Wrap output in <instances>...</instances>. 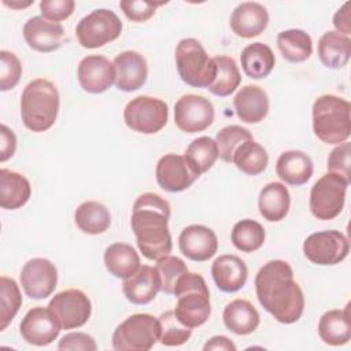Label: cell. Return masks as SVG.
<instances>
[{
	"label": "cell",
	"mask_w": 351,
	"mask_h": 351,
	"mask_svg": "<svg viewBox=\"0 0 351 351\" xmlns=\"http://www.w3.org/2000/svg\"><path fill=\"white\" fill-rule=\"evenodd\" d=\"M261 306L281 324L296 322L304 310V296L293 278V270L281 259L265 263L255 277Z\"/></svg>",
	"instance_id": "1"
},
{
	"label": "cell",
	"mask_w": 351,
	"mask_h": 351,
	"mask_svg": "<svg viewBox=\"0 0 351 351\" xmlns=\"http://www.w3.org/2000/svg\"><path fill=\"white\" fill-rule=\"evenodd\" d=\"M169 218L170 204L158 193L145 192L136 199L130 225L138 250L147 259L158 261L171 252Z\"/></svg>",
	"instance_id": "2"
},
{
	"label": "cell",
	"mask_w": 351,
	"mask_h": 351,
	"mask_svg": "<svg viewBox=\"0 0 351 351\" xmlns=\"http://www.w3.org/2000/svg\"><path fill=\"white\" fill-rule=\"evenodd\" d=\"M59 112L58 88L45 78L30 81L21 95V118L23 125L36 133L52 128Z\"/></svg>",
	"instance_id": "3"
},
{
	"label": "cell",
	"mask_w": 351,
	"mask_h": 351,
	"mask_svg": "<svg viewBox=\"0 0 351 351\" xmlns=\"http://www.w3.org/2000/svg\"><path fill=\"white\" fill-rule=\"evenodd\" d=\"M351 104L335 95H322L313 104L314 134L326 144H340L351 134Z\"/></svg>",
	"instance_id": "4"
},
{
	"label": "cell",
	"mask_w": 351,
	"mask_h": 351,
	"mask_svg": "<svg viewBox=\"0 0 351 351\" xmlns=\"http://www.w3.org/2000/svg\"><path fill=\"white\" fill-rule=\"evenodd\" d=\"M173 295L177 298L174 313L184 325L193 329L208 319L211 314L210 292L200 274L189 271L182 274L176 284Z\"/></svg>",
	"instance_id": "5"
},
{
	"label": "cell",
	"mask_w": 351,
	"mask_h": 351,
	"mask_svg": "<svg viewBox=\"0 0 351 351\" xmlns=\"http://www.w3.org/2000/svg\"><path fill=\"white\" fill-rule=\"evenodd\" d=\"M176 66L181 80L193 88H208L217 73L214 59L207 55L200 41L191 37L177 44Z\"/></svg>",
	"instance_id": "6"
},
{
	"label": "cell",
	"mask_w": 351,
	"mask_h": 351,
	"mask_svg": "<svg viewBox=\"0 0 351 351\" xmlns=\"http://www.w3.org/2000/svg\"><path fill=\"white\" fill-rule=\"evenodd\" d=\"M159 319L151 314H133L112 333V347L119 351H148L159 341Z\"/></svg>",
	"instance_id": "7"
},
{
	"label": "cell",
	"mask_w": 351,
	"mask_h": 351,
	"mask_svg": "<svg viewBox=\"0 0 351 351\" xmlns=\"http://www.w3.org/2000/svg\"><path fill=\"white\" fill-rule=\"evenodd\" d=\"M348 185L350 182L339 174L329 171L324 174L310 191V210L313 215L322 221L336 218L344 207Z\"/></svg>",
	"instance_id": "8"
},
{
	"label": "cell",
	"mask_w": 351,
	"mask_h": 351,
	"mask_svg": "<svg viewBox=\"0 0 351 351\" xmlns=\"http://www.w3.org/2000/svg\"><path fill=\"white\" fill-rule=\"evenodd\" d=\"M169 118L167 104L151 96L132 99L123 110V121L129 129L143 134H155L162 130Z\"/></svg>",
	"instance_id": "9"
},
{
	"label": "cell",
	"mask_w": 351,
	"mask_h": 351,
	"mask_svg": "<svg viewBox=\"0 0 351 351\" xmlns=\"http://www.w3.org/2000/svg\"><path fill=\"white\" fill-rule=\"evenodd\" d=\"M122 22L118 15L107 8L93 10L84 16L75 27V36L81 47L99 48L119 37Z\"/></svg>",
	"instance_id": "10"
},
{
	"label": "cell",
	"mask_w": 351,
	"mask_h": 351,
	"mask_svg": "<svg viewBox=\"0 0 351 351\" xmlns=\"http://www.w3.org/2000/svg\"><path fill=\"white\" fill-rule=\"evenodd\" d=\"M348 251V240L339 230H322L313 233L303 243L304 256L310 262L321 266L340 263L347 258Z\"/></svg>",
	"instance_id": "11"
},
{
	"label": "cell",
	"mask_w": 351,
	"mask_h": 351,
	"mask_svg": "<svg viewBox=\"0 0 351 351\" xmlns=\"http://www.w3.org/2000/svg\"><path fill=\"white\" fill-rule=\"evenodd\" d=\"M213 103L200 95L188 93L174 104V122L185 133L206 130L214 122Z\"/></svg>",
	"instance_id": "12"
},
{
	"label": "cell",
	"mask_w": 351,
	"mask_h": 351,
	"mask_svg": "<svg viewBox=\"0 0 351 351\" xmlns=\"http://www.w3.org/2000/svg\"><path fill=\"white\" fill-rule=\"evenodd\" d=\"M48 307L56 315L62 329H75L88 322L92 314L89 298L80 289H66L56 293Z\"/></svg>",
	"instance_id": "13"
},
{
	"label": "cell",
	"mask_w": 351,
	"mask_h": 351,
	"mask_svg": "<svg viewBox=\"0 0 351 351\" xmlns=\"http://www.w3.org/2000/svg\"><path fill=\"white\" fill-rule=\"evenodd\" d=\"M25 293L32 299H45L58 284V270L47 258H33L27 261L19 274Z\"/></svg>",
	"instance_id": "14"
},
{
	"label": "cell",
	"mask_w": 351,
	"mask_h": 351,
	"mask_svg": "<svg viewBox=\"0 0 351 351\" xmlns=\"http://www.w3.org/2000/svg\"><path fill=\"white\" fill-rule=\"evenodd\" d=\"M60 324L52 310L48 307H33L22 318L19 330L23 340L33 346H48L60 333Z\"/></svg>",
	"instance_id": "15"
},
{
	"label": "cell",
	"mask_w": 351,
	"mask_h": 351,
	"mask_svg": "<svg viewBox=\"0 0 351 351\" xmlns=\"http://www.w3.org/2000/svg\"><path fill=\"white\" fill-rule=\"evenodd\" d=\"M155 177L162 189L167 192H181L188 189L200 176L185 156L167 154L158 160Z\"/></svg>",
	"instance_id": "16"
},
{
	"label": "cell",
	"mask_w": 351,
	"mask_h": 351,
	"mask_svg": "<svg viewBox=\"0 0 351 351\" xmlns=\"http://www.w3.org/2000/svg\"><path fill=\"white\" fill-rule=\"evenodd\" d=\"M81 88L88 93H103L115 82L114 64L101 55L85 56L77 69Z\"/></svg>",
	"instance_id": "17"
},
{
	"label": "cell",
	"mask_w": 351,
	"mask_h": 351,
	"mask_svg": "<svg viewBox=\"0 0 351 351\" xmlns=\"http://www.w3.org/2000/svg\"><path fill=\"white\" fill-rule=\"evenodd\" d=\"M182 255L195 262H204L213 258L218 250V239L213 229L204 225H189L182 229L178 237Z\"/></svg>",
	"instance_id": "18"
},
{
	"label": "cell",
	"mask_w": 351,
	"mask_h": 351,
	"mask_svg": "<svg viewBox=\"0 0 351 351\" xmlns=\"http://www.w3.org/2000/svg\"><path fill=\"white\" fill-rule=\"evenodd\" d=\"M115 86L123 92L140 89L148 77V66L145 58L136 51H125L115 56Z\"/></svg>",
	"instance_id": "19"
},
{
	"label": "cell",
	"mask_w": 351,
	"mask_h": 351,
	"mask_svg": "<svg viewBox=\"0 0 351 351\" xmlns=\"http://www.w3.org/2000/svg\"><path fill=\"white\" fill-rule=\"evenodd\" d=\"M26 44L38 52L56 51L64 38V29L60 23L51 22L44 16H32L23 26Z\"/></svg>",
	"instance_id": "20"
},
{
	"label": "cell",
	"mask_w": 351,
	"mask_h": 351,
	"mask_svg": "<svg viewBox=\"0 0 351 351\" xmlns=\"http://www.w3.org/2000/svg\"><path fill=\"white\" fill-rule=\"evenodd\" d=\"M269 23L267 10L255 1H245L239 4L230 15V29L243 38H252L259 36Z\"/></svg>",
	"instance_id": "21"
},
{
	"label": "cell",
	"mask_w": 351,
	"mask_h": 351,
	"mask_svg": "<svg viewBox=\"0 0 351 351\" xmlns=\"http://www.w3.org/2000/svg\"><path fill=\"white\" fill-rule=\"evenodd\" d=\"M123 295L133 304H147L152 302L160 291V277L155 267L143 265L122 284Z\"/></svg>",
	"instance_id": "22"
},
{
	"label": "cell",
	"mask_w": 351,
	"mask_h": 351,
	"mask_svg": "<svg viewBox=\"0 0 351 351\" xmlns=\"http://www.w3.org/2000/svg\"><path fill=\"white\" fill-rule=\"evenodd\" d=\"M211 274L219 291L237 292L247 282L248 269L239 256L221 255L213 262Z\"/></svg>",
	"instance_id": "23"
},
{
	"label": "cell",
	"mask_w": 351,
	"mask_h": 351,
	"mask_svg": "<svg viewBox=\"0 0 351 351\" xmlns=\"http://www.w3.org/2000/svg\"><path fill=\"white\" fill-rule=\"evenodd\" d=\"M234 111L240 121L245 123H258L269 112L267 93L256 85L243 86L233 99Z\"/></svg>",
	"instance_id": "24"
},
{
	"label": "cell",
	"mask_w": 351,
	"mask_h": 351,
	"mask_svg": "<svg viewBox=\"0 0 351 351\" xmlns=\"http://www.w3.org/2000/svg\"><path fill=\"white\" fill-rule=\"evenodd\" d=\"M314 171L311 158L303 151H285L276 163V173L285 184L300 186L306 184Z\"/></svg>",
	"instance_id": "25"
},
{
	"label": "cell",
	"mask_w": 351,
	"mask_h": 351,
	"mask_svg": "<svg viewBox=\"0 0 351 351\" xmlns=\"http://www.w3.org/2000/svg\"><path fill=\"white\" fill-rule=\"evenodd\" d=\"M318 335L321 340L329 346H344L351 339L350 325V306L339 310H329L324 313L318 322Z\"/></svg>",
	"instance_id": "26"
},
{
	"label": "cell",
	"mask_w": 351,
	"mask_h": 351,
	"mask_svg": "<svg viewBox=\"0 0 351 351\" xmlns=\"http://www.w3.org/2000/svg\"><path fill=\"white\" fill-rule=\"evenodd\" d=\"M32 195L29 180L8 169L0 170V206L4 210H16L25 206Z\"/></svg>",
	"instance_id": "27"
},
{
	"label": "cell",
	"mask_w": 351,
	"mask_h": 351,
	"mask_svg": "<svg viewBox=\"0 0 351 351\" xmlns=\"http://www.w3.org/2000/svg\"><path fill=\"white\" fill-rule=\"evenodd\" d=\"M289 206L291 195L284 184L269 182L262 188L258 197V207L265 219L270 222L284 219L289 211Z\"/></svg>",
	"instance_id": "28"
},
{
	"label": "cell",
	"mask_w": 351,
	"mask_h": 351,
	"mask_svg": "<svg viewBox=\"0 0 351 351\" xmlns=\"http://www.w3.org/2000/svg\"><path fill=\"white\" fill-rule=\"evenodd\" d=\"M318 56L328 69L344 67L351 56V40L335 30L325 32L318 40Z\"/></svg>",
	"instance_id": "29"
},
{
	"label": "cell",
	"mask_w": 351,
	"mask_h": 351,
	"mask_svg": "<svg viewBox=\"0 0 351 351\" xmlns=\"http://www.w3.org/2000/svg\"><path fill=\"white\" fill-rule=\"evenodd\" d=\"M225 326L236 335H250L259 325V314L256 308L244 299H234L226 304L223 314Z\"/></svg>",
	"instance_id": "30"
},
{
	"label": "cell",
	"mask_w": 351,
	"mask_h": 351,
	"mask_svg": "<svg viewBox=\"0 0 351 351\" xmlns=\"http://www.w3.org/2000/svg\"><path fill=\"white\" fill-rule=\"evenodd\" d=\"M104 265L110 274L126 280L138 270L140 256L130 244L114 243L104 251Z\"/></svg>",
	"instance_id": "31"
},
{
	"label": "cell",
	"mask_w": 351,
	"mask_h": 351,
	"mask_svg": "<svg viewBox=\"0 0 351 351\" xmlns=\"http://www.w3.org/2000/svg\"><path fill=\"white\" fill-rule=\"evenodd\" d=\"M240 62L244 73L250 78L261 80L271 73L276 58L269 45L263 43H252L241 51Z\"/></svg>",
	"instance_id": "32"
},
{
	"label": "cell",
	"mask_w": 351,
	"mask_h": 351,
	"mask_svg": "<svg viewBox=\"0 0 351 351\" xmlns=\"http://www.w3.org/2000/svg\"><path fill=\"white\" fill-rule=\"evenodd\" d=\"M75 225L88 234L104 233L111 225V215L107 207L96 200L81 203L74 213Z\"/></svg>",
	"instance_id": "33"
},
{
	"label": "cell",
	"mask_w": 351,
	"mask_h": 351,
	"mask_svg": "<svg viewBox=\"0 0 351 351\" xmlns=\"http://www.w3.org/2000/svg\"><path fill=\"white\" fill-rule=\"evenodd\" d=\"M277 47L282 58L291 63L307 60L313 52L311 37L302 29L282 30L277 36Z\"/></svg>",
	"instance_id": "34"
},
{
	"label": "cell",
	"mask_w": 351,
	"mask_h": 351,
	"mask_svg": "<svg viewBox=\"0 0 351 351\" xmlns=\"http://www.w3.org/2000/svg\"><path fill=\"white\" fill-rule=\"evenodd\" d=\"M232 162L241 173L248 176H258L266 170L269 155L261 144L255 143L254 140H247L237 147Z\"/></svg>",
	"instance_id": "35"
},
{
	"label": "cell",
	"mask_w": 351,
	"mask_h": 351,
	"mask_svg": "<svg viewBox=\"0 0 351 351\" xmlns=\"http://www.w3.org/2000/svg\"><path fill=\"white\" fill-rule=\"evenodd\" d=\"M213 59L217 66V73L213 84L207 89L215 96L226 97L233 93L241 82L239 67L234 59L226 55H218Z\"/></svg>",
	"instance_id": "36"
},
{
	"label": "cell",
	"mask_w": 351,
	"mask_h": 351,
	"mask_svg": "<svg viewBox=\"0 0 351 351\" xmlns=\"http://www.w3.org/2000/svg\"><path fill=\"white\" fill-rule=\"evenodd\" d=\"M265 229L254 219H241L234 223L230 232L233 245L241 252H254L265 243Z\"/></svg>",
	"instance_id": "37"
},
{
	"label": "cell",
	"mask_w": 351,
	"mask_h": 351,
	"mask_svg": "<svg viewBox=\"0 0 351 351\" xmlns=\"http://www.w3.org/2000/svg\"><path fill=\"white\" fill-rule=\"evenodd\" d=\"M184 156L188 159L195 171L202 176L203 173L208 171L218 159L217 143L208 136L197 137L188 145Z\"/></svg>",
	"instance_id": "38"
},
{
	"label": "cell",
	"mask_w": 351,
	"mask_h": 351,
	"mask_svg": "<svg viewBox=\"0 0 351 351\" xmlns=\"http://www.w3.org/2000/svg\"><path fill=\"white\" fill-rule=\"evenodd\" d=\"M22 306V295L14 278L0 277V330H4Z\"/></svg>",
	"instance_id": "39"
},
{
	"label": "cell",
	"mask_w": 351,
	"mask_h": 351,
	"mask_svg": "<svg viewBox=\"0 0 351 351\" xmlns=\"http://www.w3.org/2000/svg\"><path fill=\"white\" fill-rule=\"evenodd\" d=\"M158 319L160 325L159 341L163 346L177 347L186 343V340H189L192 335V328L184 325L176 315L174 310L162 313Z\"/></svg>",
	"instance_id": "40"
},
{
	"label": "cell",
	"mask_w": 351,
	"mask_h": 351,
	"mask_svg": "<svg viewBox=\"0 0 351 351\" xmlns=\"http://www.w3.org/2000/svg\"><path fill=\"white\" fill-rule=\"evenodd\" d=\"M247 140H254L251 132L240 125H229L222 128L217 136L215 143L218 147V158L223 162H232L233 154L240 144Z\"/></svg>",
	"instance_id": "41"
},
{
	"label": "cell",
	"mask_w": 351,
	"mask_h": 351,
	"mask_svg": "<svg viewBox=\"0 0 351 351\" xmlns=\"http://www.w3.org/2000/svg\"><path fill=\"white\" fill-rule=\"evenodd\" d=\"M155 269L158 270L160 277V291L169 295L174 292L176 284L180 277L188 271L186 263L181 258L171 255L159 258L156 261Z\"/></svg>",
	"instance_id": "42"
},
{
	"label": "cell",
	"mask_w": 351,
	"mask_h": 351,
	"mask_svg": "<svg viewBox=\"0 0 351 351\" xmlns=\"http://www.w3.org/2000/svg\"><path fill=\"white\" fill-rule=\"evenodd\" d=\"M22 75V64L18 56L10 51H0V89L3 92L15 88Z\"/></svg>",
	"instance_id": "43"
},
{
	"label": "cell",
	"mask_w": 351,
	"mask_h": 351,
	"mask_svg": "<svg viewBox=\"0 0 351 351\" xmlns=\"http://www.w3.org/2000/svg\"><path fill=\"white\" fill-rule=\"evenodd\" d=\"M350 154L351 145L348 141L340 143L332 149L328 156V171L341 176L346 181L350 182Z\"/></svg>",
	"instance_id": "44"
},
{
	"label": "cell",
	"mask_w": 351,
	"mask_h": 351,
	"mask_svg": "<svg viewBox=\"0 0 351 351\" xmlns=\"http://www.w3.org/2000/svg\"><path fill=\"white\" fill-rule=\"evenodd\" d=\"M162 3L143 1V0H122L119 1V7L126 15L128 19L133 22H144L154 16L155 10Z\"/></svg>",
	"instance_id": "45"
},
{
	"label": "cell",
	"mask_w": 351,
	"mask_h": 351,
	"mask_svg": "<svg viewBox=\"0 0 351 351\" xmlns=\"http://www.w3.org/2000/svg\"><path fill=\"white\" fill-rule=\"evenodd\" d=\"M74 7L75 3L73 0H43L40 3L41 15L45 19L56 23L71 16Z\"/></svg>",
	"instance_id": "46"
},
{
	"label": "cell",
	"mask_w": 351,
	"mask_h": 351,
	"mask_svg": "<svg viewBox=\"0 0 351 351\" xmlns=\"http://www.w3.org/2000/svg\"><path fill=\"white\" fill-rule=\"evenodd\" d=\"M59 350H82V351H96L97 346L95 339L84 332H71L64 335L59 344Z\"/></svg>",
	"instance_id": "47"
},
{
	"label": "cell",
	"mask_w": 351,
	"mask_h": 351,
	"mask_svg": "<svg viewBox=\"0 0 351 351\" xmlns=\"http://www.w3.org/2000/svg\"><path fill=\"white\" fill-rule=\"evenodd\" d=\"M16 148V137L14 134V132L5 126L1 125L0 128V160L5 162L7 159H10Z\"/></svg>",
	"instance_id": "48"
},
{
	"label": "cell",
	"mask_w": 351,
	"mask_h": 351,
	"mask_svg": "<svg viewBox=\"0 0 351 351\" xmlns=\"http://www.w3.org/2000/svg\"><path fill=\"white\" fill-rule=\"evenodd\" d=\"M333 25L336 27V32L344 36H348L351 33V16H350V1L344 3L341 8L337 10V12L333 16Z\"/></svg>",
	"instance_id": "49"
},
{
	"label": "cell",
	"mask_w": 351,
	"mask_h": 351,
	"mask_svg": "<svg viewBox=\"0 0 351 351\" xmlns=\"http://www.w3.org/2000/svg\"><path fill=\"white\" fill-rule=\"evenodd\" d=\"M204 351H211V350H222V351H236L234 343L228 339L226 336H214L210 340L206 341L203 346Z\"/></svg>",
	"instance_id": "50"
},
{
	"label": "cell",
	"mask_w": 351,
	"mask_h": 351,
	"mask_svg": "<svg viewBox=\"0 0 351 351\" xmlns=\"http://www.w3.org/2000/svg\"><path fill=\"white\" fill-rule=\"evenodd\" d=\"M5 5H8V7H11V8H23V7H27V5H30L32 4V1H26V3H8L7 0H4L3 1Z\"/></svg>",
	"instance_id": "51"
}]
</instances>
